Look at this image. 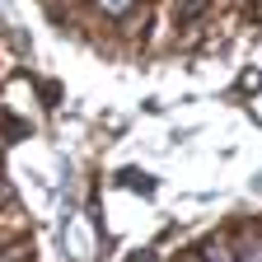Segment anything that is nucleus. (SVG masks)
<instances>
[{
  "label": "nucleus",
  "instance_id": "nucleus-1",
  "mask_svg": "<svg viewBox=\"0 0 262 262\" xmlns=\"http://www.w3.org/2000/svg\"><path fill=\"white\" fill-rule=\"evenodd\" d=\"M229 248L239 253V262H262V234H257V229H239Z\"/></svg>",
  "mask_w": 262,
  "mask_h": 262
},
{
  "label": "nucleus",
  "instance_id": "nucleus-2",
  "mask_svg": "<svg viewBox=\"0 0 262 262\" xmlns=\"http://www.w3.org/2000/svg\"><path fill=\"white\" fill-rule=\"evenodd\" d=\"M117 183H131V192H141V196H155V178H145L136 169H117Z\"/></svg>",
  "mask_w": 262,
  "mask_h": 262
},
{
  "label": "nucleus",
  "instance_id": "nucleus-3",
  "mask_svg": "<svg viewBox=\"0 0 262 262\" xmlns=\"http://www.w3.org/2000/svg\"><path fill=\"white\" fill-rule=\"evenodd\" d=\"M98 10H103L108 19H122V14L136 10V0H98Z\"/></svg>",
  "mask_w": 262,
  "mask_h": 262
},
{
  "label": "nucleus",
  "instance_id": "nucleus-4",
  "mask_svg": "<svg viewBox=\"0 0 262 262\" xmlns=\"http://www.w3.org/2000/svg\"><path fill=\"white\" fill-rule=\"evenodd\" d=\"M206 262H239V253L229 248V244H220V239H215V244H206Z\"/></svg>",
  "mask_w": 262,
  "mask_h": 262
},
{
  "label": "nucleus",
  "instance_id": "nucleus-5",
  "mask_svg": "<svg viewBox=\"0 0 262 262\" xmlns=\"http://www.w3.org/2000/svg\"><path fill=\"white\" fill-rule=\"evenodd\" d=\"M257 187H262V173H257Z\"/></svg>",
  "mask_w": 262,
  "mask_h": 262
}]
</instances>
